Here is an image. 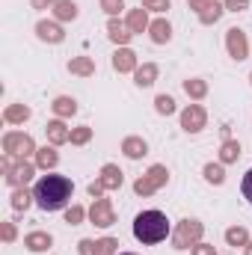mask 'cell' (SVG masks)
<instances>
[{"label": "cell", "mask_w": 252, "mask_h": 255, "mask_svg": "<svg viewBox=\"0 0 252 255\" xmlns=\"http://www.w3.org/2000/svg\"><path fill=\"white\" fill-rule=\"evenodd\" d=\"M51 107H54V113H57V116H71V113L77 110V104H74L71 98H57Z\"/></svg>", "instance_id": "27"}, {"label": "cell", "mask_w": 252, "mask_h": 255, "mask_svg": "<svg viewBox=\"0 0 252 255\" xmlns=\"http://www.w3.org/2000/svg\"><path fill=\"white\" fill-rule=\"evenodd\" d=\"M15 238V226L12 223H3V241H12Z\"/></svg>", "instance_id": "41"}, {"label": "cell", "mask_w": 252, "mask_h": 255, "mask_svg": "<svg viewBox=\"0 0 252 255\" xmlns=\"http://www.w3.org/2000/svg\"><path fill=\"white\" fill-rule=\"evenodd\" d=\"M89 217H92V223L101 226V229L113 226V208H110V202H107V199H95L92 208H89Z\"/></svg>", "instance_id": "7"}, {"label": "cell", "mask_w": 252, "mask_h": 255, "mask_svg": "<svg viewBox=\"0 0 252 255\" xmlns=\"http://www.w3.org/2000/svg\"><path fill=\"white\" fill-rule=\"evenodd\" d=\"M154 77H157V65L145 63L142 68H136V83H139V86H151Z\"/></svg>", "instance_id": "22"}, {"label": "cell", "mask_w": 252, "mask_h": 255, "mask_svg": "<svg viewBox=\"0 0 252 255\" xmlns=\"http://www.w3.org/2000/svg\"><path fill=\"white\" fill-rule=\"evenodd\" d=\"M30 199H33V196L27 190H15L12 193V208H15V211H24V208L30 205Z\"/></svg>", "instance_id": "30"}, {"label": "cell", "mask_w": 252, "mask_h": 255, "mask_svg": "<svg viewBox=\"0 0 252 255\" xmlns=\"http://www.w3.org/2000/svg\"><path fill=\"white\" fill-rule=\"evenodd\" d=\"M36 163H39L42 169L57 166V151H54V148H39V151H36Z\"/></svg>", "instance_id": "25"}, {"label": "cell", "mask_w": 252, "mask_h": 255, "mask_svg": "<svg viewBox=\"0 0 252 255\" xmlns=\"http://www.w3.org/2000/svg\"><path fill=\"white\" fill-rule=\"evenodd\" d=\"M98 181H101V184H104L107 190H116V187L122 184V172H119V169H116L113 163H107V166L101 169V178H98Z\"/></svg>", "instance_id": "13"}, {"label": "cell", "mask_w": 252, "mask_h": 255, "mask_svg": "<svg viewBox=\"0 0 252 255\" xmlns=\"http://www.w3.org/2000/svg\"><path fill=\"white\" fill-rule=\"evenodd\" d=\"M65 220H68L71 226H74V223H80V220H83V208H77V205H74V208H68V214H65Z\"/></svg>", "instance_id": "36"}, {"label": "cell", "mask_w": 252, "mask_h": 255, "mask_svg": "<svg viewBox=\"0 0 252 255\" xmlns=\"http://www.w3.org/2000/svg\"><path fill=\"white\" fill-rule=\"evenodd\" d=\"M193 255H214V247H208V244H196V247H193Z\"/></svg>", "instance_id": "38"}, {"label": "cell", "mask_w": 252, "mask_h": 255, "mask_svg": "<svg viewBox=\"0 0 252 255\" xmlns=\"http://www.w3.org/2000/svg\"><path fill=\"white\" fill-rule=\"evenodd\" d=\"M238 154H241V145L235 139H226L223 142V151H220V160L223 163H232V160H238Z\"/></svg>", "instance_id": "24"}, {"label": "cell", "mask_w": 252, "mask_h": 255, "mask_svg": "<svg viewBox=\"0 0 252 255\" xmlns=\"http://www.w3.org/2000/svg\"><path fill=\"white\" fill-rule=\"evenodd\" d=\"M71 193H74V184L65 175H42L33 187V199L42 211H63L71 202Z\"/></svg>", "instance_id": "1"}, {"label": "cell", "mask_w": 252, "mask_h": 255, "mask_svg": "<svg viewBox=\"0 0 252 255\" xmlns=\"http://www.w3.org/2000/svg\"><path fill=\"white\" fill-rule=\"evenodd\" d=\"M116 241L113 238H104V241H98V244H92V241H83L80 244V253L83 255H116Z\"/></svg>", "instance_id": "9"}, {"label": "cell", "mask_w": 252, "mask_h": 255, "mask_svg": "<svg viewBox=\"0 0 252 255\" xmlns=\"http://www.w3.org/2000/svg\"><path fill=\"white\" fill-rule=\"evenodd\" d=\"M169 235V220L160 211H142L133 220V238L139 244H160Z\"/></svg>", "instance_id": "2"}, {"label": "cell", "mask_w": 252, "mask_h": 255, "mask_svg": "<svg viewBox=\"0 0 252 255\" xmlns=\"http://www.w3.org/2000/svg\"><path fill=\"white\" fill-rule=\"evenodd\" d=\"M247 6V0H226V9H235V12H241Z\"/></svg>", "instance_id": "42"}, {"label": "cell", "mask_w": 252, "mask_h": 255, "mask_svg": "<svg viewBox=\"0 0 252 255\" xmlns=\"http://www.w3.org/2000/svg\"><path fill=\"white\" fill-rule=\"evenodd\" d=\"M119 255H133V253H119Z\"/></svg>", "instance_id": "45"}, {"label": "cell", "mask_w": 252, "mask_h": 255, "mask_svg": "<svg viewBox=\"0 0 252 255\" xmlns=\"http://www.w3.org/2000/svg\"><path fill=\"white\" fill-rule=\"evenodd\" d=\"M24 247L33 250V253H45V250H51V235H45V232H33V235L24 238Z\"/></svg>", "instance_id": "12"}, {"label": "cell", "mask_w": 252, "mask_h": 255, "mask_svg": "<svg viewBox=\"0 0 252 255\" xmlns=\"http://www.w3.org/2000/svg\"><path fill=\"white\" fill-rule=\"evenodd\" d=\"M226 45H229V54H232L235 60H247V51H250V45H247V36H244V30L232 27V30L226 33Z\"/></svg>", "instance_id": "6"}, {"label": "cell", "mask_w": 252, "mask_h": 255, "mask_svg": "<svg viewBox=\"0 0 252 255\" xmlns=\"http://www.w3.org/2000/svg\"><path fill=\"white\" fill-rule=\"evenodd\" d=\"M169 36H172V30H169V24H166V21H154V24H151V39H154L157 45L169 42Z\"/></svg>", "instance_id": "23"}, {"label": "cell", "mask_w": 252, "mask_h": 255, "mask_svg": "<svg viewBox=\"0 0 252 255\" xmlns=\"http://www.w3.org/2000/svg\"><path fill=\"white\" fill-rule=\"evenodd\" d=\"M48 139H51L54 145H60V142H68V139H71V130H68L63 122H51V125H48Z\"/></svg>", "instance_id": "17"}, {"label": "cell", "mask_w": 252, "mask_h": 255, "mask_svg": "<svg viewBox=\"0 0 252 255\" xmlns=\"http://www.w3.org/2000/svg\"><path fill=\"white\" fill-rule=\"evenodd\" d=\"M33 6H36V9H42V6H57V0H33Z\"/></svg>", "instance_id": "43"}, {"label": "cell", "mask_w": 252, "mask_h": 255, "mask_svg": "<svg viewBox=\"0 0 252 255\" xmlns=\"http://www.w3.org/2000/svg\"><path fill=\"white\" fill-rule=\"evenodd\" d=\"M36 33H39L42 42H51V45L63 42V30H60L54 21H39V24H36Z\"/></svg>", "instance_id": "11"}, {"label": "cell", "mask_w": 252, "mask_h": 255, "mask_svg": "<svg viewBox=\"0 0 252 255\" xmlns=\"http://www.w3.org/2000/svg\"><path fill=\"white\" fill-rule=\"evenodd\" d=\"M54 15H57L60 21H74V18H77V6H74L71 0H57Z\"/></svg>", "instance_id": "19"}, {"label": "cell", "mask_w": 252, "mask_h": 255, "mask_svg": "<svg viewBox=\"0 0 252 255\" xmlns=\"http://www.w3.org/2000/svg\"><path fill=\"white\" fill-rule=\"evenodd\" d=\"M68 68H71V74H83V77L95 74V65H92V60H89V57H77V60H71V63H68Z\"/></svg>", "instance_id": "20"}, {"label": "cell", "mask_w": 252, "mask_h": 255, "mask_svg": "<svg viewBox=\"0 0 252 255\" xmlns=\"http://www.w3.org/2000/svg\"><path fill=\"white\" fill-rule=\"evenodd\" d=\"M181 125H184V130H202L205 128V110L199 107V104H190L187 110L181 113Z\"/></svg>", "instance_id": "8"}, {"label": "cell", "mask_w": 252, "mask_h": 255, "mask_svg": "<svg viewBox=\"0 0 252 255\" xmlns=\"http://www.w3.org/2000/svg\"><path fill=\"white\" fill-rule=\"evenodd\" d=\"M127 30L130 33H142L145 27H148V18H145V9L139 6V9H130V15H127Z\"/></svg>", "instance_id": "14"}, {"label": "cell", "mask_w": 252, "mask_h": 255, "mask_svg": "<svg viewBox=\"0 0 252 255\" xmlns=\"http://www.w3.org/2000/svg\"><path fill=\"white\" fill-rule=\"evenodd\" d=\"M107 30H110V39H113V42H119V45H125L127 39L133 36V33L127 30V24H122V21H116V18H110Z\"/></svg>", "instance_id": "16"}, {"label": "cell", "mask_w": 252, "mask_h": 255, "mask_svg": "<svg viewBox=\"0 0 252 255\" xmlns=\"http://www.w3.org/2000/svg\"><path fill=\"white\" fill-rule=\"evenodd\" d=\"M3 148H6V154H12V157H30V154H36V145H33V139L27 136V133H18V130H12V133H6L3 136Z\"/></svg>", "instance_id": "3"}, {"label": "cell", "mask_w": 252, "mask_h": 255, "mask_svg": "<svg viewBox=\"0 0 252 255\" xmlns=\"http://www.w3.org/2000/svg\"><path fill=\"white\" fill-rule=\"evenodd\" d=\"M166 175H169V172H166V166H151V169H148V175H142V178L133 184V190L139 193V196H151V193L166 181Z\"/></svg>", "instance_id": "5"}, {"label": "cell", "mask_w": 252, "mask_h": 255, "mask_svg": "<svg viewBox=\"0 0 252 255\" xmlns=\"http://www.w3.org/2000/svg\"><path fill=\"white\" fill-rule=\"evenodd\" d=\"M226 241H229L232 247H244V244H247V229H229V232H226Z\"/></svg>", "instance_id": "29"}, {"label": "cell", "mask_w": 252, "mask_h": 255, "mask_svg": "<svg viewBox=\"0 0 252 255\" xmlns=\"http://www.w3.org/2000/svg\"><path fill=\"white\" fill-rule=\"evenodd\" d=\"M89 136H92V130H89V128H77V130H71V142H74V145L89 142Z\"/></svg>", "instance_id": "33"}, {"label": "cell", "mask_w": 252, "mask_h": 255, "mask_svg": "<svg viewBox=\"0 0 252 255\" xmlns=\"http://www.w3.org/2000/svg\"><path fill=\"white\" fill-rule=\"evenodd\" d=\"M184 89H187V95H193V98H202V95L208 92V86H205L202 80H187V83H184Z\"/></svg>", "instance_id": "32"}, {"label": "cell", "mask_w": 252, "mask_h": 255, "mask_svg": "<svg viewBox=\"0 0 252 255\" xmlns=\"http://www.w3.org/2000/svg\"><path fill=\"white\" fill-rule=\"evenodd\" d=\"M113 65H116V71H133V65H136V54L133 51H116V57H113Z\"/></svg>", "instance_id": "15"}, {"label": "cell", "mask_w": 252, "mask_h": 255, "mask_svg": "<svg viewBox=\"0 0 252 255\" xmlns=\"http://www.w3.org/2000/svg\"><path fill=\"white\" fill-rule=\"evenodd\" d=\"M247 255H252V244H250V247H247Z\"/></svg>", "instance_id": "44"}, {"label": "cell", "mask_w": 252, "mask_h": 255, "mask_svg": "<svg viewBox=\"0 0 252 255\" xmlns=\"http://www.w3.org/2000/svg\"><path fill=\"white\" fill-rule=\"evenodd\" d=\"M241 190H244V199L252 205V169L244 175V184H241Z\"/></svg>", "instance_id": "35"}, {"label": "cell", "mask_w": 252, "mask_h": 255, "mask_svg": "<svg viewBox=\"0 0 252 255\" xmlns=\"http://www.w3.org/2000/svg\"><path fill=\"white\" fill-rule=\"evenodd\" d=\"M214 0H190V9H196V12H202V9H208Z\"/></svg>", "instance_id": "39"}, {"label": "cell", "mask_w": 252, "mask_h": 255, "mask_svg": "<svg viewBox=\"0 0 252 255\" xmlns=\"http://www.w3.org/2000/svg\"><path fill=\"white\" fill-rule=\"evenodd\" d=\"M142 9H154V12H163V9H169V0H142Z\"/></svg>", "instance_id": "34"}, {"label": "cell", "mask_w": 252, "mask_h": 255, "mask_svg": "<svg viewBox=\"0 0 252 255\" xmlns=\"http://www.w3.org/2000/svg\"><path fill=\"white\" fill-rule=\"evenodd\" d=\"M122 151H125L127 157H142V154H145V142H142L139 136H127L125 145H122Z\"/></svg>", "instance_id": "21"}, {"label": "cell", "mask_w": 252, "mask_h": 255, "mask_svg": "<svg viewBox=\"0 0 252 255\" xmlns=\"http://www.w3.org/2000/svg\"><path fill=\"white\" fill-rule=\"evenodd\" d=\"M104 190H107V187H104L101 181H95V184H89V193H92L95 199H101V193H104Z\"/></svg>", "instance_id": "40"}, {"label": "cell", "mask_w": 252, "mask_h": 255, "mask_svg": "<svg viewBox=\"0 0 252 255\" xmlns=\"http://www.w3.org/2000/svg\"><path fill=\"white\" fill-rule=\"evenodd\" d=\"M199 238H202V223L184 220V223L175 229L172 244H175V250H187V247H196V244H199Z\"/></svg>", "instance_id": "4"}, {"label": "cell", "mask_w": 252, "mask_h": 255, "mask_svg": "<svg viewBox=\"0 0 252 255\" xmlns=\"http://www.w3.org/2000/svg\"><path fill=\"white\" fill-rule=\"evenodd\" d=\"M101 6H104L110 15H116V12L122 9V0H101Z\"/></svg>", "instance_id": "37"}, {"label": "cell", "mask_w": 252, "mask_h": 255, "mask_svg": "<svg viewBox=\"0 0 252 255\" xmlns=\"http://www.w3.org/2000/svg\"><path fill=\"white\" fill-rule=\"evenodd\" d=\"M3 119H6L9 125H15V122H27V119H30V107H24V104H12V107H6Z\"/></svg>", "instance_id": "18"}, {"label": "cell", "mask_w": 252, "mask_h": 255, "mask_svg": "<svg viewBox=\"0 0 252 255\" xmlns=\"http://www.w3.org/2000/svg\"><path fill=\"white\" fill-rule=\"evenodd\" d=\"M220 15H223V6H220V3H211L208 9H202V12H199V21H202V24H214Z\"/></svg>", "instance_id": "26"}, {"label": "cell", "mask_w": 252, "mask_h": 255, "mask_svg": "<svg viewBox=\"0 0 252 255\" xmlns=\"http://www.w3.org/2000/svg\"><path fill=\"white\" fill-rule=\"evenodd\" d=\"M157 113H163V116H169V113H175V101L169 98V95H157Z\"/></svg>", "instance_id": "31"}, {"label": "cell", "mask_w": 252, "mask_h": 255, "mask_svg": "<svg viewBox=\"0 0 252 255\" xmlns=\"http://www.w3.org/2000/svg\"><path fill=\"white\" fill-rule=\"evenodd\" d=\"M205 178H208L211 184H223L226 172H223V166H214V163H208V166H205Z\"/></svg>", "instance_id": "28"}, {"label": "cell", "mask_w": 252, "mask_h": 255, "mask_svg": "<svg viewBox=\"0 0 252 255\" xmlns=\"http://www.w3.org/2000/svg\"><path fill=\"white\" fill-rule=\"evenodd\" d=\"M30 178H33V163H27V160L15 163V166H12V172L6 175V181H9L12 187H21V184H27Z\"/></svg>", "instance_id": "10"}]
</instances>
